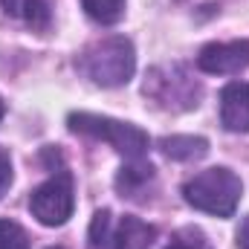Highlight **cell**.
<instances>
[{
	"mask_svg": "<svg viewBox=\"0 0 249 249\" xmlns=\"http://www.w3.org/2000/svg\"><path fill=\"white\" fill-rule=\"evenodd\" d=\"M0 249H29V235L20 223L0 217Z\"/></svg>",
	"mask_w": 249,
	"mask_h": 249,
	"instance_id": "5bb4252c",
	"label": "cell"
},
{
	"mask_svg": "<svg viewBox=\"0 0 249 249\" xmlns=\"http://www.w3.org/2000/svg\"><path fill=\"white\" fill-rule=\"evenodd\" d=\"M220 122L232 133H247L249 130V84L247 81H232L220 93Z\"/></svg>",
	"mask_w": 249,
	"mask_h": 249,
	"instance_id": "52a82bcc",
	"label": "cell"
},
{
	"mask_svg": "<svg viewBox=\"0 0 249 249\" xmlns=\"http://www.w3.org/2000/svg\"><path fill=\"white\" fill-rule=\"evenodd\" d=\"M244 194V183L232 168H206L183 186V197L197 212L214 217H232Z\"/></svg>",
	"mask_w": 249,
	"mask_h": 249,
	"instance_id": "7a4b0ae2",
	"label": "cell"
},
{
	"mask_svg": "<svg viewBox=\"0 0 249 249\" xmlns=\"http://www.w3.org/2000/svg\"><path fill=\"white\" fill-rule=\"evenodd\" d=\"M165 249H212V247H209V244H206V241L197 235V238H191V241H183V238H177L174 244H168Z\"/></svg>",
	"mask_w": 249,
	"mask_h": 249,
	"instance_id": "2e32d148",
	"label": "cell"
},
{
	"mask_svg": "<svg viewBox=\"0 0 249 249\" xmlns=\"http://www.w3.org/2000/svg\"><path fill=\"white\" fill-rule=\"evenodd\" d=\"M50 249H61V247H50Z\"/></svg>",
	"mask_w": 249,
	"mask_h": 249,
	"instance_id": "d6986e66",
	"label": "cell"
},
{
	"mask_svg": "<svg viewBox=\"0 0 249 249\" xmlns=\"http://www.w3.org/2000/svg\"><path fill=\"white\" fill-rule=\"evenodd\" d=\"M12 186V157L6 148H0V197Z\"/></svg>",
	"mask_w": 249,
	"mask_h": 249,
	"instance_id": "9a60e30c",
	"label": "cell"
},
{
	"mask_svg": "<svg viewBox=\"0 0 249 249\" xmlns=\"http://www.w3.org/2000/svg\"><path fill=\"white\" fill-rule=\"evenodd\" d=\"M67 124H70L72 133L105 139L107 145H113L127 160H142L145 151H148V133L130 122H119V119H110V116H99V113H84L81 110V113H70Z\"/></svg>",
	"mask_w": 249,
	"mask_h": 249,
	"instance_id": "3957f363",
	"label": "cell"
},
{
	"mask_svg": "<svg viewBox=\"0 0 249 249\" xmlns=\"http://www.w3.org/2000/svg\"><path fill=\"white\" fill-rule=\"evenodd\" d=\"M154 180V165L151 162H145V160H130V165L119 171V177H116V188L122 191V197H136L142 188L148 186Z\"/></svg>",
	"mask_w": 249,
	"mask_h": 249,
	"instance_id": "8fae6325",
	"label": "cell"
},
{
	"mask_svg": "<svg viewBox=\"0 0 249 249\" xmlns=\"http://www.w3.org/2000/svg\"><path fill=\"white\" fill-rule=\"evenodd\" d=\"M238 249H249V214L244 217V223L238 229Z\"/></svg>",
	"mask_w": 249,
	"mask_h": 249,
	"instance_id": "e0dca14e",
	"label": "cell"
},
{
	"mask_svg": "<svg viewBox=\"0 0 249 249\" xmlns=\"http://www.w3.org/2000/svg\"><path fill=\"white\" fill-rule=\"evenodd\" d=\"M157 145L168 160H177V162H191L209 154V139L203 136H162Z\"/></svg>",
	"mask_w": 249,
	"mask_h": 249,
	"instance_id": "9c48e42d",
	"label": "cell"
},
{
	"mask_svg": "<svg viewBox=\"0 0 249 249\" xmlns=\"http://www.w3.org/2000/svg\"><path fill=\"white\" fill-rule=\"evenodd\" d=\"M3 113H6V105H3V99H0V119H3Z\"/></svg>",
	"mask_w": 249,
	"mask_h": 249,
	"instance_id": "ac0fdd59",
	"label": "cell"
},
{
	"mask_svg": "<svg viewBox=\"0 0 249 249\" xmlns=\"http://www.w3.org/2000/svg\"><path fill=\"white\" fill-rule=\"evenodd\" d=\"M3 12L9 18L23 20L32 29H47L50 26V6L47 0H0Z\"/></svg>",
	"mask_w": 249,
	"mask_h": 249,
	"instance_id": "30bf717a",
	"label": "cell"
},
{
	"mask_svg": "<svg viewBox=\"0 0 249 249\" xmlns=\"http://www.w3.org/2000/svg\"><path fill=\"white\" fill-rule=\"evenodd\" d=\"M81 6H84L87 18H93L96 23H105V26L122 20L124 15V0H81Z\"/></svg>",
	"mask_w": 249,
	"mask_h": 249,
	"instance_id": "7c38bea8",
	"label": "cell"
},
{
	"mask_svg": "<svg viewBox=\"0 0 249 249\" xmlns=\"http://www.w3.org/2000/svg\"><path fill=\"white\" fill-rule=\"evenodd\" d=\"M157 238V229L148 226L145 220L124 214L119 223H113V238H110V249H148Z\"/></svg>",
	"mask_w": 249,
	"mask_h": 249,
	"instance_id": "ba28073f",
	"label": "cell"
},
{
	"mask_svg": "<svg viewBox=\"0 0 249 249\" xmlns=\"http://www.w3.org/2000/svg\"><path fill=\"white\" fill-rule=\"evenodd\" d=\"M197 67L209 75H229L249 67V41H229V44H206L197 55Z\"/></svg>",
	"mask_w": 249,
	"mask_h": 249,
	"instance_id": "8992f818",
	"label": "cell"
},
{
	"mask_svg": "<svg viewBox=\"0 0 249 249\" xmlns=\"http://www.w3.org/2000/svg\"><path fill=\"white\" fill-rule=\"evenodd\" d=\"M113 238V214L110 209H99L90 223V249H110Z\"/></svg>",
	"mask_w": 249,
	"mask_h": 249,
	"instance_id": "4fadbf2b",
	"label": "cell"
},
{
	"mask_svg": "<svg viewBox=\"0 0 249 249\" xmlns=\"http://www.w3.org/2000/svg\"><path fill=\"white\" fill-rule=\"evenodd\" d=\"M72 209H75L72 174L64 168L58 174H53L47 183H41L29 197V212L44 226H64L72 217Z\"/></svg>",
	"mask_w": 249,
	"mask_h": 249,
	"instance_id": "5b68a950",
	"label": "cell"
},
{
	"mask_svg": "<svg viewBox=\"0 0 249 249\" xmlns=\"http://www.w3.org/2000/svg\"><path fill=\"white\" fill-rule=\"evenodd\" d=\"M145 96L165 110H191L200 105V84L186 72V67H157L145 81Z\"/></svg>",
	"mask_w": 249,
	"mask_h": 249,
	"instance_id": "277c9868",
	"label": "cell"
},
{
	"mask_svg": "<svg viewBox=\"0 0 249 249\" xmlns=\"http://www.w3.org/2000/svg\"><path fill=\"white\" fill-rule=\"evenodd\" d=\"M78 70L99 87H122L130 81L136 70V53L133 44L124 35H110L96 44H90L78 55Z\"/></svg>",
	"mask_w": 249,
	"mask_h": 249,
	"instance_id": "6da1fadb",
	"label": "cell"
}]
</instances>
